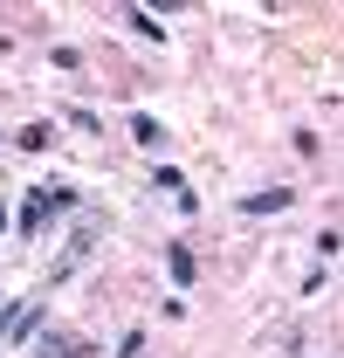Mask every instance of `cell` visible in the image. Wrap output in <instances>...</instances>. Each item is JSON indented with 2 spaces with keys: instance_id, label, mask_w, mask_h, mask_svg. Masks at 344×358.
<instances>
[{
  "instance_id": "1",
  "label": "cell",
  "mask_w": 344,
  "mask_h": 358,
  "mask_svg": "<svg viewBox=\"0 0 344 358\" xmlns=\"http://www.w3.org/2000/svg\"><path fill=\"white\" fill-rule=\"evenodd\" d=\"M296 193L289 186H261V193H241V214H282Z\"/></svg>"
},
{
  "instance_id": "2",
  "label": "cell",
  "mask_w": 344,
  "mask_h": 358,
  "mask_svg": "<svg viewBox=\"0 0 344 358\" xmlns=\"http://www.w3.org/2000/svg\"><path fill=\"white\" fill-rule=\"evenodd\" d=\"M166 268H172V282H179V289L200 275V262H193V248H186V241H166Z\"/></svg>"
},
{
  "instance_id": "3",
  "label": "cell",
  "mask_w": 344,
  "mask_h": 358,
  "mask_svg": "<svg viewBox=\"0 0 344 358\" xmlns=\"http://www.w3.org/2000/svg\"><path fill=\"white\" fill-rule=\"evenodd\" d=\"M14 145H21V152H48V145H55V117H35V124L14 138Z\"/></svg>"
},
{
  "instance_id": "4",
  "label": "cell",
  "mask_w": 344,
  "mask_h": 358,
  "mask_svg": "<svg viewBox=\"0 0 344 358\" xmlns=\"http://www.w3.org/2000/svg\"><path fill=\"white\" fill-rule=\"evenodd\" d=\"M124 28H131V35H145V42H166L159 14H145V7H124Z\"/></svg>"
},
{
  "instance_id": "5",
  "label": "cell",
  "mask_w": 344,
  "mask_h": 358,
  "mask_svg": "<svg viewBox=\"0 0 344 358\" xmlns=\"http://www.w3.org/2000/svg\"><path fill=\"white\" fill-rule=\"evenodd\" d=\"M131 138H138V145H159V138H166V124H159L152 110H131Z\"/></svg>"
},
{
  "instance_id": "6",
  "label": "cell",
  "mask_w": 344,
  "mask_h": 358,
  "mask_svg": "<svg viewBox=\"0 0 344 358\" xmlns=\"http://www.w3.org/2000/svg\"><path fill=\"white\" fill-rule=\"evenodd\" d=\"M35 227H42V193H28V207H21V241H35Z\"/></svg>"
},
{
  "instance_id": "7",
  "label": "cell",
  "mask_w": 344,
  "mask_h": 358,
  "mask_svg": "<svg viewBox=\"0 0 344 358\" xmlns=\"http://www.w3.org/2000/svg\"><path fill=\"white\" fill-rule=\"evenodd\" d=\"M152 186H166V193H186V173H179V166H159V179H152Z\"/></svg>"
},
{
  "instance_id": "8",
  "label": "cell",
  "mask_w": 344,
  "mask_h": 358,
  "mask_svg": "<svg viewBox=\"0 0 344 358\" xmlns=\"http://www.w3.org/2000/svg\"><path fill=\"white\" fill-rule=\"evenodd\" d=\"M117 358H145V331H124L117 338Z\"/></svg>"
},
{
  "instance_id": "9",
  "label": "cell",
  "mask_w": 344,
  "mask_h": 358,
  "mask_svg": "<svg viewBox=\"0 0 344 358\" xmlns=\"http://www.w3.org/2000/svg\"><path fill=\"white\" fill-rule=\"evenodd\" d=\"M35 358H69V352H62L55 338H42V345H35Z\"/></svg>"
},
{
  "instance_id": "10",
  "label": "cell",
  "mask_w": 344,
  "mask_h": 358,
  "mask_svg": "<svg viewBox=\"0 0 344 358\" xmlns=\"http://www.w3.org/2000/svg\"><path fill=\"white\" fill-rule=\"evenodd\" d=\"M14 310H21V303H0V338L14 331Z\"/></svg>"
},
{
  "instance_id": "11",
  "label": "cell",
  "mask_w": 344,
  "mask_h": 358,
  "mask_svg": "<svg viewBox=\"0 0 344 358\" xmlns=\"http://www.w3.org/2000/svg\"><path fill=\"white\" fill-rule=\"evenodd\" d=\"M0 227H7V207H0Z\"/></svg>"
}]
</instances>
